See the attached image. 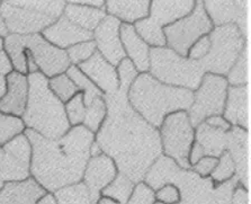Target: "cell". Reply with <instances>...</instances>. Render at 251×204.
I'll return each instance as SVG.
<instances>
[{
    "label": "cell",
    "instance_id": "29",
    "mask_svg": "<svg viewBox=\"0 0 251 204\" xmlns=\"http://www.w3.org/2000/svg\"><path fill=\"white\" fill-rule=\"evenodd\" d=\"M52 195L58 204H91L89 191L82 182L60 188Z\"/></svg>",
    "mask_w": 251,
    "mask_h": 204
},
{
    "label": "cell",
    "instance_id": "20",
    "mask_svg": "<svg viewBox=\"0 0 251 204\" xmlns=\"http://www.w3.org/2000/svg\"><path fill=\"white\" fill-rule=\"evenodd\" d=\"M41 34L48 42L61 50H67L72 45L93 40V32L75 25L63 15Z\"/></svg>",
    "mask_w": 251,
    "mask_h": 204
},
{
    "label": "cell",
    "instance_id": "4",
    "mask_svg": "<svg viewBox=\"0 0 251 204\" xmlns=\"http://www.w3.org/2000/svg\"><path fill=\"white\" fill-rule=\"evenodd\" d=\"M193 98L192 90L162 84L149 73L139 74L127 93L132 108L155 129L173 113L187 112Z\"/></svg>",
    "mask_w": 251,
    "mask_h": 204
},
{
    "label": "cell",
    "instance_id": "35",
    "mask_svg": "<svg viewBox=\"0 0 251 204\" xmlns=\"http://www.w3.org/2000/svg\"><path fill=\"white\" fill-rule=\"evenodd\" d=\"M235 176V166L232 160L230 153L227 151L224 153L218 158V165L215 166L214 171L210 175V178L216 185L226 183Z\"/></svg>",
    "mask_w": 251,
    "mask_h": 204
},
{
    "label": "cell",
    "instance_id": "48",
    "mask_svg": "<svg viewBox=\"0 0 251 204\" xmlns=\"http://www.w3.org/2000/svg\"><path fill=\"white\" fill-rule=\"evenodd\" d=\"M37 204H58L55 201V199L53 198V195L51 193H47L43 198L40 199V201L37 202Z\"/></svg>",
    "mask_w": 251,
    "mask_h": 204
},
{
    "label": "cell",
    "instance_id": "43",
    "mask_svg": "<svg viewBox=\"0 0 251 204\" xmlns=\"http://www.w3.org/2000/svg\"><path fill=\"white\" fill-rule=\"evenodd\" d=\"M205 123L207 124L208 127L214 128V129H219L222 131L227 132L231 129V126L229 122H226V120L223 119L222 115H215V116H211V118H207L204 121Z\"/></svg>",
    "mask_w": 251,
    "mask_h": 204
},
{
    "label": "cell",
    "instance_id": "31",
    "mask_svg": "<svg viewBox=\"0 0 251 204\" xmlns=\"http://www.w3.org/2000/svg\"><path fill=\"white\" fill-rule=\"evenodd\" d=\"M229 86H247L249 85V48L243 49L237 61L226 76Z\"/></svg>",
    "mask_w": 251,
    "mask_h": 204
},
{
    "label": "cell",
    "instance_id": "32",
    "mask_svg": "<svg viewBox=\"0 0 251 204\" xmlns=\"http://www.w3.org/2000/svg\"><path fill=\"white\" fill-rule=\"evenodd\" d=\"M66 74L69 76V78L78 87L79 92L83 94V102H85L86 106H88L96 97L102 96V93L100 90L78 69V67L70 66L66 71Z\"/></svg>",
    "mask_w": 251,
    "mask_h": 204
},
{
    "label": "cell",
    "instance_id": "38",
    "mask_svg": "<svg viewBox=\"0 0 251 204\" xmlns=\"http://www.w3.org/2000/svg\"><path fill=\"white\" fill-rule=\"evenodd\" d=\"M117 76H119V84L120 90H123L125 93H128L131 85L135 78L139 76V71L133 65L130 59L124 58L116 67Z\"/></svg>",
    "mask_w": 251,
    "mask_h": 204
},
{
    "label": "cell",
    "instance_id": "15",
    "mask_svg": "<svg viewBox=\"0 0 251 204\" xmlns=\"http://www.w3.org/2000/svg\"><path fill=\"white\" fill-rule=\"evenodd\" d=\"M204 9L214 27L227 24L237 25L245 39L248 40V1L218 0L203 1Z\"/></svg>",
    "mask_w": 251,
    "mask_h": 204
},
{
    "label": "cell",
    "instance_id": "27",
    "mask_svg": "<svg viewBox=\"0 0 251 204\" xmlns=\"http://www.w3.org/2000/svg\"><path fill=\"white\" fill-rule=\"evenodd\" d=\"M195 141L204 149L205 156L219 158L226 151L227 133L226 131L214 129L203 122L195 128Z\"/></svg>",
    "mask_w": 251,
    "mask_h": 204
},
{
    "label": "cell",
    "instance_id": "39",
    "mask_svg": "<svg viewBox=\"0 0 251 204\" xmlns=\"http://www.w3.org/2000/svg\"><path fill=\"white\" fill-rule=\"evenodd\" d=\"M157 202L154 191L144 182L135 184L127 202L125 204H154Z\"/></svg>",
    "mask_w": 251,
    "mask_h": 204
},
{
    "label": "cell",
    "instance_id": "3",
    "mask_svg": "<svg viewBox=\"0 0 251 204\" xmlns=\"http://www.w3.org/2000/svg\"><path fill=\"white\" fill-rule=\"evenodd\" d=\"M142 182L153 191L166 184H173L180 193L177 204H231L237 177L216 185L210 177H201L192 169H182L171 158L161 154L152 164Z\"/></svg>",
    "mask_w": 251,
    "mask_h": 204
},
{
    "label": "cell",
    "instance_id": "7",
    "mask_svg": "<svg viewBox=\"0 0 251 204\" xmlns=\"http://www.w3.org/2000/svg\"><path fill=\"white\" fill-rule=\"evenodd\" d=\"M208 37L211 41L210 51L199 63L205 74L226 77L248 45V40L234 24L213 27Z\"/></svg>",
    "mask_w": 251,
    "mask_h": 204
},
{
    "label": "cell",
    "instance_id": "45",
    "mask_svg": "<svg viewBox=\"0 0 251 204\" xmlns=\"http://www.w3.org/2000/svg\"><path fill=\"white\" fill-rule=\"evenodd\" d=\"M203 157H205L204 149L201 148V146L200 145L199 142L195 141V142L193 143L191 153H189V157H188V160H189V164H191V167H193V166L195 165L196 162H199V160H201Z\"/></svg>",
    "mask_w": 251,
    "mask_h": 204
},
{
    "label": "cell",
    "instance_id": "50",
    "mask_svg": "<svg viewBox=\"0 0 251 204\" xmlns=\"http://www.w3.org/2000/svg\"><path fill=\"white\" fill-rule=\"evenodd\" d=\"M102 153L101 149L100 148V146L97 145L96 142H93V145L90 147V157H95V156H100V154Z\"/></svg>",
    "mask_w": 251,
    "mask_h": 204
},
{
    "label": "cell",
    "instance_id": "51",
    "mask_svg": "<svg viewBox=\"0 0 251 204\" xmlns=\"http://www.w3.org/2000/svg\"><path fill=\"white\" fill-rule=\"evenodd\" d=\"M8 34L9 33H8V31H7L5 22H3V18L1 16V14H0V37L5 39V37L8 35Z\"/></svg>",
    "mask_w": 251,
    "mask_h": 204
},
{
    "label": "cell",
    "instance_id": "14",
    "mask_svg": "<svg viewBox=\"0 0 251 204\" xmlns=\"http://www.w3.org/2000/svg\"><path fill=\"white\" fill-rule=\"evenodd\" d=\"M0 14L8 33L16 35L41 34L45 28L58 21L35 9L23 6L21 1H1Z\"/></svg>",
    "mask_w": 251,
    "mask_h": 204
},
{
    "label": "cell",
    "instance_id": "12",
    "mask_svg": "<svg viewBox=\"0 0 251 204\" xmlns=\"http://www.w3.org/2000/svg\"><path fill=\"white\" fill-rule=\"evenodd\" d=\"M30 159L32 146L24 133L0 147V184L28 179Z\"/></svg>",
    "mask_w": 251,
    "mask_h": 204
},
{
    "label": "cell",
    "instance_id": "2",
    "mask_svg": "<svg viewBox=\"0 0 251 204\" xmlns=\"http://www.w3.org/2000/svg\"><path fill=\"white\" fill-rule=\"evenodd\" d=\"M24 134L32 146L30 177L47 193L81 182L95 141L93 132L78 126L58 139L44 138L28 129Z\"/></svg>",
    "mask_w": 251,
    "mask_h": 204
},
{
    "label": "cell",
    "instance_id": "40",
    "mask_svg": "<svg viewBox=\"0 0 251 204\" xmlns=\"http://www.w3.org/2000/svg\"><path fill=\"white\" fill-rule=\"evenodd\" d=\"M155 200L162 204H177L180 201V193L173 184H166L154 191Z\"/></svg>",
    "mask_w": 251,
    "mask_h": 204
},
{
    "label": "cell",
    "instance_id": "17",
    "mask_svg": "<svg viewBox=\"0 0 251 204\" xmlns=\"http://www.w3.org/2000/svg\"><path fill=\"white\" fill-rule=\"evenodd\" d=\"M117 173L115 162L107 154L101 153L89 158L81 182L89 191L91 204L97 203L101 191L115 178Z\"/></svg>",
    "mask_w": 251,
    "mask_h": 204
},
{
    "label": "cell",
    "instance_id": "22",
    "mask_svg": "<svg viewBox=\"0 0 251 204\" xmlns=\"http://www.w3.org/2000/svg\"><path fill=\"white\" fill-rule=\"evenodd\" d=\"M222 116L231 127L249 131V85L227 87Z\"/></svg>",
    "mask_w": 251,
    "mask_h": 204
},
{
    "label": "cell",
    "instance_id": "41",
    "mask_svg": "<svg viewBox=\"0 0 251 204\" xmlns=\"http://www.w3.org/2000/svg\"><path fill=\"white\" fill-rule=\"evenodd\" d=\"M211 48V41L208 35H205L197 41L196 43L193 44V47L189 49L187 58L194 60V61H201V59L205 58V55L208 53Z\"/></svg>",
    "mask_w": 251,
    "mask_h": 204
},
{
    "label": "cell",
    "instance_id": "53",
    "mask_svg": "<svg viewBox=\"0 0 251 204\" xmlns=\"http://www.w3.org/2000/svg\"><path fill=\"white\" fill-rule=\"evenodd\" d=\"M3 51V39L2 37H0V52Z\"/></svg>",
    "mask_w": 251,
    "mask_h": 204
},
{
    "label": "cell",
    "instance_id": "49",
    "mask_svg": "<svg viewBox=\"0 0 251 204\" xmlns=\"http://www.w3.org/2000/svg\"><path fill=\"white\" fill-rule=\"evenodd\" d=\"M7 90V81H6V76L0 75V100L5 96Z\"/></svg>",
    "mask_w": 251,
    "mask_h": 204
},
{
    "label": "cell",
    "instance_id": "42",
    "mask_svg": "<svg viewBox=\"0 0 251 204\" xmlns=\"http://www.w3.org/2000/svg\"><path fill=\"white\" fill-rule=\"evenodd\" d=\"M216 165H218V158L205 156L199 160V162H196L191 169L201 177H210Z\"/></svg>",
    "mask_w": 251,
    "mask_h": 204
},
{
    "label": "cell",
    "instance_id": "6",
    "mask_svg": "<svg viewBox=\"0 0 251 204\" xmlns=\"http://www.w3.org/2000/svg\"><path fill=\"white\" fill-rule=\"evenodd\" d=\"M149 74L162 84L192 92L199 88L205 75L199 61L179 55L167 47L150 48Z\"/></svg>",
    "mask_w": 251,
    "mask_h": 204
},
{
    "label": "cell",
    "instance_id": "34",
    "mask_svg": "<svg viewBox=\"0 0 251 204\" xmlns=\"http://www.w3.org/2000/svg\"><path fill=\"white\" fill-rule=\"evenodd\" d=\"M49 87H50L51 92L63 104H66L75 94L79 93L78 87L75 85V82L71 80L66 73L49 79Z\"/></svg>",
    "mask_w": 251,
    "mask_h": 204
},
{
    "label": "cell",
    "instance_id": "9",
    "mask_svg": "<svg viewBox=\"0 0 251 204\" xmlns=\"http://www.w3.org/2000/svg\"><path fill=\"white\" fill-rule=\"evenodd\" d=\"M162 154L171 158L182 169H191L188 157L195 142V128L188 113L179 111L167 116L159 128Z\"/></svg>",
    "mask_w": 251,
    "mask_h": 204
},
{
    "label": "cell",
    "instance_id": "21",
    "mask_svg": "<svg viewBox=\"0 0 251 204\" xmlns=\"http://www.w3.org/2000/svg\"><path fill=\"white\" fill-rule=\"evenodd\" d=\"M7 90L0 100V112L22 118L28 100V78L17 71L6 76Z\"/></svg>",
    "mask_w": 251,
    "mask_h": 204
},
{
    "label": "cell",
    "instance_id": "54",
    "mask_svg": "<svg viewBox=\"0 0 251 204\" xmlns=\"http://www.w3.org/2000/svg\"><path fill=\"white\" fill-rule=\"evenodd\" d=\"M3 185H5V184H3ZM3 185H1V184H0V190H1V188H2V186H3Z\"/></svg>",
    "mask_w": 251,
    "mask_h": 204
},
{
    "label": "cell",
    "instance_id": "36",
    "mask_svg": "<svg viewBox=\"0 0 251 204\" xmlns=\"http://www.w3.org/2000/svg\"><path fill=\"white\" fill-rule=\"evenodd\" d=\"M64 109H66V114L68 122L70 127H78L82 126L83 119L86 114V105L83 102V94L79 92L78 94L67 102L64 104Z\"/></svg>",
    "mask_w": 251,
    "mask_h": 204
},
{
    "label": "cell",
    "instance_id": "13",
    "mask_svg": "<svg viewBox=\"0 0 251 204\" xmlns=\"http://www.w3.org/2000/svg\"><path fill=\"white\" fill-rule=\"evenodd\" d=\"M20 41L23 49L33 58L39 73L48 79L64 74L71 66L66 50L48 42L42 34L20 35Z\"/></svg>",
    "mask_w": 251,
    "mask_h": 204
},
{
    "label": "cell",
    "instance_id": "46",
    "mask_svg": "<svg viewBox=\"0 0 251 204\" xmlns=\"http://www.w3.org/2000/svg\"><path fill=\"white\" fill-rule=\"evenodd\" d=\"M11 71H14V69L13 66H11L8 55H7L5 51H1L0 52V75L7 76L10 74Z\"/></svg>",
    "mask_w": 251,
    "mask_h": 204
},
{
    "label": "cell",
    "instance_id": "1",
    "mask_svg": "<svg viewBox=\"0 0 251 204\" xmlns=\"http://www.w3.org/2000/svg\"><path fill=\"white\" fill-rule=\"evenodd\" d=\"M102 97L107 115L95 134V142L115 162L117 172L138 184L162 154L159 130L132 108L127 93L119 89Z\"/></svg>",
    "mask_w": 251,
    "mask_h": 204
},
{
    "label": "cell",
    "instance_id": "55",
    "mask_svg": "<svg viewBox=\"0 0 251 204\" xmlns=\"http://www.w3.org/2000/svg\"><path fill=\"white\" fill-rule=\"evenodd\" d=\"M154 204H162V203H160V202H155Z\"/></svg>",
    "mask_w": 251,
    "mask_h": 204
},
{
    "label": "cell",
    "instance_id": "30",
    "mask_svg": "<svg viewBox=\"0 0 251 204\" xmlns=\"http://www.w3.org/2000/svg\"><path fill=\"white\" fill-rule=\"evenodd\" d=\"M104 96V95H102ZM96 97L91 103L86 106V114L82 126L88 129L94 134H96L100 129L107 115V106H106L104 97Z\"/></svg>",
    "mask_w": 251,
    "mask_h": 204
},
{
    "label": "cell",
    "instance_id": "19",
    "mask_svg": "<svg viewBox=\"0 0 251 204\" xmlns=\"http://www.w3.org/2000/svg\"><path fill=\"white\" fill-rule=\"evenodd\" d=\"M226 133V151L234 162L235 177L238 178L239 185L249 191V131L238 127H231Z\"/></svg>",
    "mask_w": 251,
    "mask_h": 204
},
{
    "label": "cell",
    "instance_id": "33",
    "mask_svg": "<svg viewBox=\"0 0 251 204\" xmlns=\"http://www.w3.org/2000/svg\"><path fill=\"white\" fill-rule=\"evenodd\" d=\"M25 130L26 127L22 118L0 112V147L23 134Z\"/></svg>",
    "mask_w": 251,
    "mask_h": 204
},
{
    "label": "cell",
    "instance_id": "11",
    "mask_svg": "<svg viewBox=\"0 0 251 204\" xmlns=\"http://www.w3.org/2000/svg\"><path fill=\"white\" fill-rule=\"evenodd\" d=\"M226 78L205 74L199 88L194 92L193 104L187 111L192 126L196 128L207 118L222 115L227 93Z\"/></svg>",
    "mask_w": 251,
    "mask_h": 204
},
{
    "label": "cell",
    "instance_id": "44",
    "mask_svg": "<svg viewBox=\"0 0 251 204\" xmlns=\"http://www.w3.org/2000/svg\"><path fill=\"white\" fill-rule=\"evenodd\" d=\"M231 204H250L249 191L242 187L241 185H238L232 196Z\"/></svg>",
    "mask_w": 251,
    "mask_h": 204
},
{
    "label": "cell",
    "instance_id": "16",
    "mask_svg": "<svg viewBox=\"0 0 251 204\" xmlns=\"http://www.w3.org/2000/svg\"><path fill=\"white\" fill-rule=\"evenodd\" d=\"M121 25L122 23L117 18L107 15L93 32L97 51L114 67H117L122 60L126 58L120 37Z\"/></svg>",
    "mask_w": 251,
    "mask_h": 204
},
{
    "label": "cell",
    "instance_id": "8",
    "mask_svg": "<svg viewBox=\"0 0 251 204\" xmlns=\"http://www.w3.org/2000/svg\"><path fill=\"white\" fill-rule=\"evenodd\" d=\"M195 0H153L150 2L149 16L136 22L134 28L150 48L167 45L163 28L191 14Z\"/></svg>",
    "mask_w": 251,
    "mask_h": 204
},
{
    "label": "cell",
    "instance_id": "56",
    "mask_svg": "<svg viewBox=\"0 0 251 204\" xmlns=\"http://www.w3.org/2000/svg\"><path fill=\"white\" fill-rule=\"evenodd\" d=\"M0 2H1V1H0Z\"/></svg>",
    "mask_w": 251,
    "mask_h": 204
},
{
    "label": "cell",
    "instance_id": "28",
    "mask_svg": "<svg viewBox=\"0 0 251 204\" xmlns=\"http://www.w3.org/2000/svg\"><path fill=\"white\" fill-rule=\"evenodd\" d=\"M134 186L135 184L127 176L122 173H117L115 178L101 191L100 195L115 200L120 204H125L131 196Z\"/></svg>",
    "mask_w": 251,
    "mask_h": 204
},
{
    "label": "cell",
    "instance_id": "47",
    "mask_svg": "<svg viewBox=\"0 0 251 204\" xmlns=\"http://www.w3.org/2000/svg\"><path fill=\"white\" fill-rule=\"evenodd\" d=\"M82 5L91 7V8H97V9H105V1L102 0H97V1H79Z\"/></svg>",
    "mask_w": 251,
    "mask_h": 204
},
{
    "label": "cell",
    "instance_id": "5",
    "mask_svg": "<svg viewBox=\"0 0 251 204\" xmlns=\"http://www.w3.org/2000/svg\"><path fill=\"white\" fill-rule=\"evenodd\" d=\"M28 100L22 116L26 129L48 139H58L71 129L64 104L49 87V79L41 73L27 75Z\"/></svg>",
    "mask_w": 251,
    "mask_h": 204
},
{
    "label": "cell",
    "instance_id": "25",
    "mask_svg": "<svg viewBox=\"0 0 251 204\" xmlns=\"http://www.w3.org/2000/svg\"><path fill=\"white\" fill-rule=\"evenodd\" d=\"M149 0H109L105 1V11L123 24L134 25L149 16Z\"/></svg>",
    "mask_w": 251,
    "mask_h": 204
},
{
    "label": "cell",
    "instance_id": "24",
    "mask_svg": "<svg viewBox=\"0 0 251 204\" xmlns=\"http://www.w3.org/2000/svg\"><path fill=\"white\" fill-rule=\"evenodd\" d=\"M47 194L32 177L23 182L6 183L0 190V204H37Z\"/></svg>",
    "mask_w": 251,
    "mask_h": 204
},
{
    "label": "cell",
    "instance_id": "10",
    "mask_svg": "<svg viewBox=\"0 0 251 204\" xmlns=\"http://www.w3.org/2000/svg\"><path fill=\"white\" fill-rule=\"evenodd\" d=\"M213 27L214 26L204 9L203 1L197 0L191 14L163 28L166 47L179 55L187 56L193 44L201 37L208 35Z\"/></svg>",
    "mask_w": 251,
    "mask_h": 204
},
{
    "label": "cell",
    "instance_id": "52",
    "mask_svg": "<svg viewBox=\"0 0 251 204\" xmlns=\"http://www.w3.org/2000/svg\"><path fill=\"white\" fill-rule=\"evenodd\" d=\"M96 204H120L117 201H115V200H113L111 198H107V196H101L100 198L98 199V201Z\"/></svg>",
    "mask_w": 251,
    "mask_h": 204
},
{
    "label": "cell",
    "instance_id": "26",
    "mask_svg": "<svg viewBox=\"0 0 251 204\" xmlns=\"http://www.w3.org/2000/svg\"><path fill=\"white\" fill-rule=\"evenodd\" d=\"M63 16L75 25L86 31L94 32L104 18L107 16L105 9L91 8L79 1H67L64 7Z\"/></svg>",
    "mask_w": 251,
    "mask_h": 204
},
{
    "label": "cell",
    "instance_id": "23",
    "mask_svg": "<svg viewBox=\"0 0 251 204\" xmlns=\"http://www.w3.org/2000/svg\"><path fill=\"white\" fill-rule=\"evenodd\" d=\"M121 42L125 55L130 59L139 74L149 73L150 68V47L141 39L134 26L122 23L120 28Z\"/></svg>",
    "mask_w": 251,
    "mask_h": 204
},
{
    "label": "cell",
    "instance_id": "18",
    "mask_svg": "<svg viewBox=\"0 0 251 204\" xmlns=\"http://www.w3.org/2000/svg\"><path fill=\"white\" fill-rule=\"evenodd\" d=\"M77 67L100 90L102 95H113L119 90L120 84L116 67L102 58L98 51Z\"/></svg>",
    "mask_w": 251,
    "mask_h": 204
},
{
    "label": "cell",
    "instance_id": "37",
    "mask_svg": "<svg viewBox=\"0 0 251 204\" xmlns=\"http://www.w3.org/2000/svg\"><path fill=\"white\" fill-rule=\"evenodd\" d=\"M66 52L68 59L70 61V65L77 67L80 63L87 61V60L96 53L97 48L94 40H91L72 45L69 49H67Z\"/></svg>",
    "mask_w": 251,
    "mask_h": 204
}]
</instances>
